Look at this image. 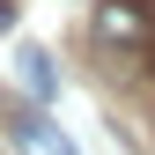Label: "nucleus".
I'll return each mask as SVG.
<instances>
[{"label": "nucleus", "instance_id": "1", "mask_svg": "<svg viewBox=\"0 0 155 155\" xmlns=\"http://www.w3.org/2000/svg\"><path fill=\"white\" fill-rule=\"evenodd\" d=\"M96 37L118 52L155 45V0H96Z\"/></svg>", "mask_w": 155, "mask_h": 155}, {"label": "nucleus", "instance_id": "2", "mask_svg": "<svg viewBox=\"0 0 155 155\" xmlns=\"http://www.w3.org/2000/svg\"><path fill=\"white\" fill-rule=\"evenodd\" d=\"M15 155H81L52 118H15Z\"/></svg>", "mask_w": 155, "mask_h": 155}, {"label": "nucleus", "instance_id": "3", "mask_svg": "<svg viewBox=\"0 0 155 155\" xmlns=\"http://www.w3.org/2000/svg\"><path fill=\"white\" fill-rule=\"evenodd\" d=\"M15 81H22L37 104H45V96L59 89V81H52V52H45V45H22V52H15Z\"/></svg>", "mask_w": 155, "mask_h": 155}]
</instances>
